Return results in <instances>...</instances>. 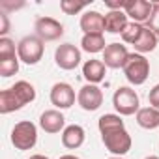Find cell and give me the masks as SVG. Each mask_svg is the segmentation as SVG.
<instances>
[{
    "label": "cell",
    "mask_w": 159,
    "mask_h": 159,
    "mask_svg": "<svg viewBox=\"0 0 159 159\" xmlns=\"http://www.w3.org/2000/svg\"><path fill=\"white\" fill-rule=\"evenodd\" d=\"M109 159H124V157H118V155H112V157H109Z\"/></svg>",
    "instance_id": "d6a6232c"
},
{
    "label": "cell",
    "mask_w": 159,
    "mask_h": 159,
    "mask_svg": "<svg viewBox=\"0 0 159 159\" xmlns=\"http://www.w3.org/2000/svg\"><path fill=\"white\" fill-rule=\"evenodd\" d=\"M107 73V66L103 60H86L83 66V77L88 81V84H99Z\"/></svg>",
    "instance_id": "2e32d148"
},
{
    "label": "cell",
    "mask_w": 159,
    "mask_h": 159,
    "mask_svg": "<svg viewBox=\"0 0 159 159\" xmlns=\"http://www.w3.org/2000/svg\"><path fill=\"white\" fill-rule=\"evenodd\" d=\"M58 159H79L77 155H73V153H66V155H60Z\"/></svg>",
    "instance_id": "f546056e"
},
{
    "label": "cell",
    "mask_w": 159,
    "mask_h": 159,
    "mask_svg": "<svg viewBox=\"0 0 159 159\" xmlns=\"http://www.w3.org/2000/svg\"><path fill=\"white\" fill-rule=\"evenodd\" d=\"M152 8L153 2H148V0H125V15L133 19V23H148L150 15H152Z\"/></svg>",
    "instance_id": "30bf717a"
},
{
    "label": "cell",
    "mask_w": 159,
    "mask_h": 159,
    "mask_svg": "<svg viewBox=\"0 0 159 159\" xmlns=\"http://www.w3.org/2000/svg\"><path fill=\"white\" fill-rule=\"evenodd\" d=\"M43 51H45V45L38 36H25L17 45L19 60L28 64V66L38 64L41 60V56H43Z\"/></svg>",
    "instance_id": "5b68a950"
},
{
    "label": "cell",
    "mask_w": 159,
    "mask_h": 159,
    "mask_svg": "<svg viewBox=\"0 0 159 159\" xmlns=\"http://www.w3.org/2000/svg\"><path fill=\"white\" fill-rule=\"evenodd\" d=\"M36 36L41 41H56L64 36V25L52 17H39L36 21Z\"/></svg>",
    "instance_id": "9c48e42d"
},
{
    "label": "cell",
    "mask_w": 159,
    "mask_h": 159,
    "mask_svg": "<svg viewBox=\"0 0 159 159\" xmlns=\"http://www.w3.org/2000/svg\"><path fill=\"white\" fill-rule=\"evenodd\" d=\"M122 69H124L125 79L135 86L144 84L146 79L150 77V62L144 54H139V52H129Z\"/></svg>",
    "instance_id": "7a4b0ae2"
},
{
    "label": "cell",
    "mask_w": 159,
    "mask_h": 159,
    "mask_svg": "<svg viewBox=\"0 0 159 159\" xmlns=\"http://www.w3.org/2000/svg\"><path fill=\"white\" fill-rule=\"evenodd\" d=\"M86 6H88L86 2H75V0H62V2H60V10L66 15H75L79 11H83Z\"/></svg>",
    "instance_id": "cb8c5ba5"
},
{
    "label": "cell",
    "mask_w": 159,
    "mask_h": 159,
    "mask_svg": "<svg viewBox=\"0 0 159 159\" xmlns=\"http://www.w3.org/2000/svg\"><path fill=\"white\" fill-rule=\"evenodd\" d=\"M137 124L144 129H155L159 127V111L153 107H144L139 109L137 112Z\"/></svg>",
    "instance_id": "ac0fdd59"
},
{
    "label": "cell",
    "mask_w": 159,
    "mask_h": 159,
    "mask_svg": "<svg viewBox=\"0 0 159 159\" xmlns=\"http://www.w3.org/2000/svg\"><path fill=\"white\" fill-rule=\"evenodd\" d=\"M51 103L56 109H69L75 105V90L67 83H56L51 88Z\"/></svg>",
    "instance_id": "8fae6325"
},
{
    "label": "cell",
    "mask_w": 159,
    "mask_h": 159,
    "mask_svg": "<svg viewBox=\"0 0 159 159\" xmlns=\"http://www.w3.org/2000/svg\"><path fill=\"white\" fill-rule=\"evenodd\" d=\"M112 105H114L118 114L131 116V114L139 112V105H140L139 94L133 88H129V86H120L114 92V96H112Z\"/></svg>",
    "instance_id": "277c9868"
},
{
    "label": "cell",
    "mask_w": 159,
    "mask_h": 159,
    "mask_svg": "<svg viewBox=\"0 0 159 159\" xmlns=\"http://www.w3.org/2000/svg\"><path fill=\"white\" fill-rule=\"evenodd\" d=\"M10 32V19H8V13L6 11H0V36L2 38H8L6 34Z\"/></svg>",
    "instance_id": "4316f807"
},
{
    "label": "cell",
    "mask_w": 159,
    "mask_h": 159,
    "mask_svg": "<svg viewBox=\"0 0 159 159\" xmlns=\"http://www.w3.org/2000/svg\"><path fill=\"white\" fill-rule=\"evenodd\" d=\"M81 49L90 52V54H96V52H101L107 49L105 45V38L103 34H84L83 39H81Z\"/></svg>",
    "instance_id": "d6986e66"
},
{
    "label": "cell",
    "mask_w": 159,
    "mask_h": 159,
    "mask_svg": "<svg viewBox=\"0 0 159 159\" xmlns=\"http://www.w3.org/2000/svg\"><path fill=\"white\" fill-rule=\"evenodd\" d=\"M81 30L84 34H103L105 32V15L99 11L88 10L81 15Z\"/></svg>",
    "instance_id": "5bb4252c"
},
{
    "label": "cell",
    "mask_w": 159,
    "mask_h": 159,
    "mask_svg": "<svg viewBox=\"0 0 159 159\" xmlns=\"http://www.w3.org/2000/svg\"><path fill=\"white\" fill-rule=\"evenodd\" d=\"M84 127L83 125H67L64 131H62V144L67 148V150H77V148H81L84 144Z\"/></svg>",
    "instance_id": "9a60e30c"
},
{
    "label": "cell",
    "mask_w": 159,
    "mask_h": 159,
    "mask_svg": "<svg viewBox=\"0 0 159 159\" xmlns=\"http://www.w3.org/2000/svg\"><path fill=\"white\" fill-rule=\"evenodd\" d=\"M142 30H144V25H139V23H133V21H131V23L125 26V30H124L120 36H122V39H124L125 43H131V45H135V43L139 41V38H140Z\"/></svg>",
    "instance_id": "603a6c76"
},
{
    "label": "cell",
    "mask_w": 159,
    "mask_h": 159,
    "mask_svg": "<svg viewBox=\"0 0 159 159\" xmlns=\"http://www.w3.org/2000/svg\"><path fill=\"white\" fill-rule=\"evenodd\" d=\"M101 139H103L105 148H107L112 155H118V157L125 155V153L131 150V144H133L131 135L125 131V127L114 129V131H109V133H103Z\"/></svg>",
    "instance_id": "8992f818"
},
{
    "label": "cell",
    "mask_w": 159,
    "mask_h": 159,
    "mask_svg": "<svg viewBox=\"0 0 159 159\" xmlns=\"http://www.w3.org/2000/svg\"><path fill=\"white\" fill-rule=\"evenodd\" d=\"M146 28H150L157 38H159V2H153V8H152V15L146 23Z\"/></svg>",
    "instance_id": "d4e9b609"
},
{
    "label": "cell",
    "mask_w": 159,
    "mask_h": 159,
    "mask_svg": "<svg viewBox=\"0 0 159 159\" xmlns=\"http://www.w3.org/2000/svg\"><path fill=\"white\" fill-rule=\"evenodd\" d=\"M83 56H81V51H79L75 45L71 43H64V45H58L56 51H54V62L60 69H66V71H71L75 69L79 64H81Z\"/></svg>",
    "instance_id": "52a82bcc"
},
{
    "label": "cell",
    "mask_w": 159,
    "mask_h": 159,
    "mask_svg": "<svg viewBox=\"0 0 159 159\" xmlns=\"http://www.w3.org/2000/svg\"><path fill=\"white\" fill-rule=\"evenodd\" d=\"M127 56H129V52H127L125 45H122V43H111L103 51V64L107 67H111V69H120V67H124Z\"/></svg>",
    "instance_id": "7c38bea8"
},
{
    "label": "cell",
    "mask_w": 159,
    "mask_h": 159,
    "mask_svg": "<svg viewBox=\"0 0 159 159\" xmlns=\"http://www.w3.org/2000/svg\"><path fill=\"white\" fill-rule=\"evenodd\" d=\"M19 54H10V56H0V75L2 77H11L19 71Z\"/></svg>",
    "instance_id": "7402d4cb"
},
{
    "label": "cell",
    "mask_w": 159,
    "mask_h": 159,
    "mask_svg": "<svg viewBox=\"0 0 159 159\" xmlns=\"http://www.w3.org/2000/svg\"><path fill=\"white\" fill-rule=\"evenodd\" d=\"M148 101H150V105H152L153 109L159 111V84H155V86L150 90V94H148Z\"/></svg>",
    "instance_id": "83f0119b"
},
{
    "label": "cell",
    "mask_w": 159,
    "mask_h": 159,
    "mask_svg": "<svg viewBox=\"0 0 159 159\" xmlns=\"http://www.w3.org/2000/svg\"><path fill=\"white\" fill-rule=\"evenodd\" d=\"M15 54V41L10 38H0V56Z\"/></svg>",
    "instance_id": "484cf974"
},
{
    "label": "cell",
    "mask_w": 159,
    "mask_h": 159,
    "mask_svg": "<svg viewBox=\"0 0 159 159\" xmlns=\"http://www.w3.org/2000/svg\"><path fill=\"white\" fill-rule=\"evenodd\" d=\"M129 25L125 11L118 10V11H109L105 15V32L109 34H122L125 30V26Z\"/></svg>",
    "instance_id": "e0dca14e"
},
{
    "label": "cell",
    "mask_w": 159,
    "mask_h": 159,
    "mask_svg": "<svg viewBox=\"0 0 159 159\" xmlns=\"http://www.w3.org/2000/svg\"><path fill=\"white\" fill-rule=\"evenodd\" d=\"M146 159H159V157H157V155H148Z\"/></svg>",
    "instance_id": "1f68e13d"
},
{
    "label": "cell",
    "mask_w": 159,
    "mask_h": 159,
    "mask_svg": "<svg viewBox=\"0 0 159 159\" xmlns=\"http://www.w3.org/2000/svg\"><path fill=\"white\" fill-rule=\"evenodd\" d=\"M77 103L81 105V109L94 112L103 105V92L98 84H84L77 94Z\"/></svg>",
    "instance_id": "ba28073f"
},
{
    "label": "cell",
    "mask_w": 159,
    "mask_h": 159,
    "mask_svg": "<svg viewBox=\"0 0 159 159\" xmlns=\"http://www.w3.org/2000/svg\"><path fill=\"white\" fill-rule=\"evenodd\" d=\"M39 125L47 133H60L66 129V118L58 109H49L39 116Z\"/></svg>",
    "instance_id": "4fadbf2b"
},
{
    "label": "cell",
    "mask_w": 159,
    "mask_h": 159,
    "mask_svg": "<svg viewBox=\"0 0 159 159\" xmlns=\"http://www.w3.org/2000/svg\"><path fill=\"white\" fill-rule=\"evenodd\" d=\"M23 6H25V2H6V0L0 2V10L2 11H13V10H19Z\"/></svg>",
    "instance_id": "f1b7e54d"
},
{
    "label": "cell",
    "mask_w": 159,
    "mask_h": 159,
    "mask_svg": "<svg viewBox=\"0 0 159 159\" xmlns=\"http://www.w3.org/2000/svg\"><path fill=\"white\" fill-rule=\"evenodd\" d=\"M36 99V88L28 81H17L11 88L0 92V112L10 114Z\"/></svg>",
    "instance_id": "6da1fadb"
},
{
    "label": "cell",
    "mask_w": 159,
    "mask_h": 159,
    "mask_svg": "<svg viewBox=\"0 0 159 159\" xmlns=\"http://www.w3.org/2000/svg\"><path fill=\"white\" fill-rule=\"evenodd\" d=\"M98 127H99V133L103 135V133H109L114 129H122L125 125H124V120L120 118V114H103L98 120Z\"/></svg>",
    "instance_id": "44dd1931"
},
{
    "label": "cell",
    "mask_w": 159,
    "mask_h": 159,
    "mask_svg": "<svg viewBox=\"0 0 159 159\" xmlns=\"http://www.w3.org/2000/svg\"><path fill=\"white\" fill-rule=\"evenodd\" d=\"M157 39H159V38H157L150 28H146V26H144V30H142V34H140L139 41H137L133 47H135V51H137L139 54L152 52V51H155V47H157Z\"/></svg>",
    "instance_id": "ffe728a7"
},
{
    "label": "cell",
    "mask_w": 159,
    "mask_h": 159,
    "mask_svg": "<svg viewBox=\"0 0 159 159\" xmlns=\"http://www.w3.org/2000/svg\"><path fill=\"white\" fill-rule=\"evenodd\" d=\"M36 142H38V127H36V124H32L28 120H23V122L13 125V129H11V144L17 150H21V152L32 150L36 146Z\"/></svg>",
    "instance_id": "3957f363"
},
{
    "label": "cell",
    "mask_w": 159,
    "mask_h": 159,
    "mask_svg": "<svg viewBox=\"0 0 159 159\" xmlns=\"http://www.w3.org/2000/svg\"><path fill=\"white\" fill-rule=\"evenodd\" d=\"M30 159H49L47 155H41V153H36V155H30Z\"/></svg>",
    "instance_id": "4dcf8cb0"
}]
</instances>
